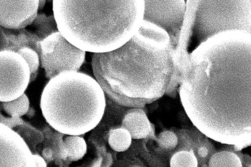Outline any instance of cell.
Returning <instances> with one entry per match:
<instances>
[{"label":"cell","instance_id":"ac0fdd59","mask_svg":"<svg viewBox=\"0 0 251 167\" xmlns=\"http://www.w3.org/2000/svg\"><path fill=\"white\" fill-rule=\"evenodd\" d=\"M170 167H198V160L193 151L181 150L171 158Z\"/></svg>","mask_w":251,"mask_h":167},{"label":"cell","instance_id":"d4e9b609","mask_svg":"<svg viewBox=\"0 0 251 167\" xmlns=\"http://www.w3.org/2000/svg\"><path fill=\"white\" fill-rule=\"evenodd\" d=\"M46 3V0H39V4H38V10H42Z\"/></svg>","mask_w":251,"mask_h":167},{"label":"cell","instance_id":"5b68a950","mask_svg":"<svg viewBox=\"0 0 251 167\" xmlns=\"http://www.w3.org/2000/svg\"><path fill=\"white\" fill-rule=\"evenodd\" d=\"M251 33V0H186V11L174 54L179 66L201 44L223 32Z\"/></svg>","mask_w":251,"mask_h":167},{"label":"cell","instance_id":"52a82bcc","mask_svg":"<svg viewBox=\"0 0 251 167\" xmlns=\"http://www.w3.org/2000/svg\"><path fill=\"white\" fill-rule=\"evenodd\" d=\"M0 101H9L24 94L30 80V71L19 53L0 51Z\"/></svg>","mask_w":251,"mask_h":167},{"label":"cell","instance_id":"7a4b0ae2","mask_svg":"<svg viewBox=\"0 0 251 167\" xmlns=\"http://www.w3.org/2000/svg\"><path fill=\"white\" fill-rule=\"evenodd\" d=\"M175 50L164 30L143 20L124 46L93 54V74L107 98L124 107L142 108L178 85Z\"/></svg>","mask_w":251,"mask_h":167},{"label":"cell","instance_id":"2e32d148","mask_svg":"<svg viewBox=\"0 0 251 167\" xmlns=\"http://www.w3.org/2000/svg\"><path fill=\"white\" fill-rule=\"evenodd\" d=\"M0 102L1 108L10 117L13 118H21L26 114L29 109V101L25 94L14 100Z\"/></svg>","mask_w":251,"mask_h":167},{"label":"cell","instance_id":"ffe728a7","mask_svg":"<svg viewBox=\"0 0 251 167\" xmlns=\"http://www.w3.org/2000/svg\"><path fill=\"white\" fill-rule=\"evenodd\" d=\"M205 135L198 143L196 148V156L204 163L207 165L211 156L216 152L213 144Z\"/></svg>","mask_w":251,"mask_h":167},{"label":"cell","instance_id":"8fae6325","mask_svg":"<svg viewBox=\"0 0 251 167\" xmlns=\"http://www.w3.org/2000/svg\"><path fill=\"white\" fill-rule=\"evenodd\" d=\"M39 37L33 32L25 28L9 29L0 26V51L8 50L15 52L28 47L37 51Z\"/></svg>","mask_w":251,"mask_h":167},{"label":"cell","instance_id":"e0dca14e","mask_svg":"<svg viewBox=\"0 0 251 167\" xmlns=\"http://www.w3.org/2000/svg\"><path fill=\"white\" fill-rule=\"evenodd\" d=\"M208 167H243L240 158L234 153L226 150L216 152L210 158Z\"/></svg>","mask_w":251,"mask_h":167},{"label":"cell","instance_id":"30bf717a","mask_svg":"<svg viewBox=\"0 0 251 167\" xmlns=\"http://www.w3.org/2000/svg\"><path fill=\"white\" fill-rule=\"evenodd\" d=\"M38 4V0H0V26L9 29L25 28L36 18Z\"/></svg>","mask_w":251,"mask_h":167},{"label":"cell","instance_id":"ba28073f","mask_svg":"<svg viewBox=\"0 0 251 167\" xmlns=\"http://www.w3.org/2000/svg\"><path fill=\"white\" fill-rule=\"evenodd\" d=\"M186 0H145L143 20L164 30L176 48L183 25Z\"/></svg>","mask_w":251,"mask_h":167},{"label":"cell","instance_id":"7402d4cb","mask_svg":"<svg viewBox=\"0 0 251 167\" xmlns=\"http://www.w3.org/2000/svg\"><path fill=\"white\" fill-rule=\"evenodd\" d=\"M23 121L20 118L5 117L0 115V123L12 129L13 127L23 124Z\"/></svg>","mask_w":251,"mask_h":167},{"label":"cell","instance_id":"5bb4252c","mask_svg":"<svg viewBox=\"0 0 251 167\" xmlns=\"http://www.w3.org/2000/svg\"><path fill=\"white\" fill-rule=\"evenodd\" d=\"M67 157L71 161L82 159L87 152V144L79 135H67L63 140Z\"/></svg>","mask_w":251,"mask_h":167},{"label":"cell","instance_id":"cb8c5ba5","mask_svg":"<svg viewBox=\"0 0 251 167\" xmlns=\"http://www.w3.org/2000/svg\"><path fill=\"white\" fill-rule=\"evenodd\" d=\"M241 161L243 167H251V157L250 155L243 154Z\"/></svg>","mask_w":251,"mask_h":167},{"label":"cell","instance_id":"6da1fadb","mask_svg":"<svg viewBox=\"0 0 251 167\" xmlns=\"http://www.w3.org/2000/svg\"><path fill=\"white\" fill-rule=\"evenodd\" d=\"M178 93L197 129L220 143H251V33L216 34L177 68Z\"/></svg>","mask_w":251,"mask_h":167},{"label":"cell","instance_id":"603a6c76","mask_svg":"<svg viewBox=\"0 0 251 167\" xmlns=\"http://www.w3.org/2000/svg\"><path fill=\"white\" fill-rule=\"evenodd\" d=\"M35 167H47V163L43 157L36 154H33Z\"/></svg>","mask_w":251,"mask_h":167},{"label":"cell","instance_id":"d6986e66","mask_svg":"<svg viewBox=\"0 0 251 167\" xmlns=\"http://www.w3.org/2000/svg\"><path fill=\"white\" fill-rule=\"evenodd\" d=\"M25 60L30 71V83L34 81L38 74V71L40 65V58L38 53L33 49L25 47L17 52Z\"/></svg>","mask_w":251,"mask_h":167},{"label":"cell","instance_id":"8992f818","mask_svg":"<svg viewBox=\"0 0 251 167\" xmlns=\"http://www.w3.org/2000/svg\"><path fill=\"white\" fill-rule=\"evenodd\" d=\"M36 52L50 79L65 72H77L85 57V51L71 44L59 32L38 42Z\"/></svg>","mask_w":251,"mask_h":167},{"label":"cell","instance_id":"4fadbf2b","mask_svg":"<svg viewBox=\"0 0 251 167\" xmlns=\"http://www.w3.org/2000/svg\"><path fill=\"white\" fill-rule=\"evenodd\" d=\"M30 30L37 35L40 41L50 35L59 32L54 15L47 16L44 13H39L29 25Z\"/></svg>","mask_w":251,"mask_h":167},{"label":"cell","instance_id":"44dd1931","mask_svg":"<svg viewBox=\"0 0 251 167\" xmlns=\"http://www.w3.org/2000/svg\"><path fill=\"white\" fill-rule=\"evenodd\" d=\"M157 143L160 147L165 149L174 148L178 142L176 134L171 131L161 132L157 137Z\"/></svg>","mask_w":251,"mask_h":167},{"label":"cell","instance_id":"9a60e30c","mask_svg":"<svg viewBox=\"0 0 251 167\" xmlns=\"http://www.w3.org/2000/svg\"><path fill=\"white\" fill-rule=\"evenodd\" d=\"M132 137L124 127L111 129L109 133L108 142L110 147L115 151L123 152L130 146Z\"/></svg>","mask_w":251,"mask_h":167},{"label":"cell","instance_id":"7c38bea8","mask_svg":"<svg viewBox=\"0 0 251 167\" xmlns=\"http://www.w3.org/2000/svg\"><path fill=\"white\" fill-rule=\"evenodd\" d=\"M122 127L127 130L134 139L146 138L151 133L150 121L141 108L128 110L123 119Z\"/></svg>","mask_w":251,"mask_h":167},{"label":"cell","instance_id":"9c48e42d","mask_svg":"<svg viewBox=\"0 0 251 167\" xmlns=\"http://www.w3.org/2000/svg\"><path fill=\"white\" fill-rule=\"evenodd\" d=\"M0 167H35L33 154L22 136L0 124Z\"/></svg>","mask_w":251,"mask_h":167},{"label":"cell","instance_id":"3957f363","mask_svg":"<svg viewBox=\"0 0 251 167\" xmlns=\"http://www.w3.org/2000/svg\"><path fill=\"white\" fill-rule=\"evenodd\" d=\"M144 0L52 1L59 32L71 44L94 53L128 42L143 22Z\"/></svg>","mask_w":251,"mask_h":167},{"label":"cell","instance_id":"277c9868","mask_svg":"<svg viewBox=\"0 0 251 167\" xmlns=\"http://www.w3.org/2000/svg\"><path fill=\"white\" fill-rule=\"evenodd\" d=\"M40 105L43 116L55 130L80 136L99 124L106 98L95 78L69 71L50 79L42 91Z\"/></svg>","mask_w":251,"mask_h":167}]
</instances>
